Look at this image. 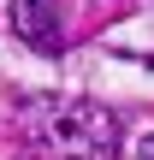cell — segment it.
<instances>
[{
	"label": "cell",
	"mask_w": 154,
	"mask_h": 160,
	"mask_svg": "<svg viewBox=\"0 0 154 160\" xmlns=\"http://www.w3.org/2000/svg\"><path fill=\"white\" fill-rule=\"evenodd\" d=\"M30 148L47 160H113L119 154V119L95 101H59V95H30L18 107Z\"/></svg>",
	"instance_id": "1"
},
{
	"label": "cell",
	"mask_w": 154,
	"mask_h": 160,
	"mask_svg": "<svg viewBox=\"0 0 154 160\" xmlns=\"http://www.w3.org/2000/svg\"><path fill=\"white\" fill-rule=\"evenodd\" d=\"M12 30H18L30 48H42V53H59V48H65V30H59L53 0H12Z\"/></svg>",
	"instance_id": "2"
},
{
	"label": "cell",
	"mask_w": 154,
	"mask_h": 160,
	"mask_svg": "<svg viewBox=\"0 0 154 160\" xmlns=\"http://www.w3.org/2000/svg\"><path fill=\"white\" fill-rule=\"evenodd\" d=\"M137 160H154V137H142V142H137Z\"/></svg>",
	"instance_id": "3"
}]
</instances>
